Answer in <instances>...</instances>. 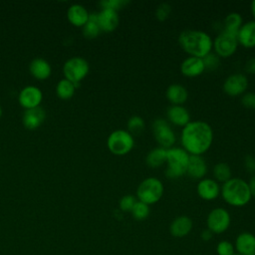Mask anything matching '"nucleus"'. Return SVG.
<instances>
[{"label":"nucleus","instance_id":"nucleus-1","mask_svg":"<svg viewBox=\"0 0 255 255\" xmlns=\"http://www.w3.org/2000/svg\"><path fill=\"white\" fill-rule=\"evenodd\" d=\"M180 142L190 155H202L213 142L211 126L203 121H190L182 128Z\"/></svg>","mask_w":255,"mask_h":255},{"label":"nucleus","instance_id":"nucleus-2","mask_svg":"<svg viewBox=\"0 0 255 255\" xmlns=\"http://www.w3.org/2000/svg\"><path fill=\"white\" fill-rule=\"evenodd\" d=\"M178 43L185 53L201 59L211 53L213 47L211 36L201 30L182 31L178 36Z\"/></svg>","mask_w":255,"mask_h":255},{"label":"nucleus","instance_id":"nucleus-3","mask_svg":"<svg viewBox=\"0 0 255 255\" xmlns=\"http://www.w3.org/2000/svg\"><path fill=\"white\" fill-rule=\"evenodd\" d=\"M223 200L234 207L245 206L251 200L248 182L239 177H231L220 187Z\"/></svg>","mask_w":255,"mask_h":255},{"label":"nucleus","instance_id":"nucleus-4","mask_svg":"<svg viewBox=\"0 0 255 255\" xmlns=\"http://www.w3.org/2000/svg\"><path fill=\"white\" fill-rule=\"evenodd\" d=\"M190 154L182 147L172 146L166 149L165 175L170 179H176L186 173Z\"/></svg>","mask_w":255,"mask_h":255},{"label":"nucleus","instance_id":"nucleus-5","mask_svg":"<svg viewBox=\"0 0 255 255\" xmlns=\"http://www.w3.org/2000/svg\"><path fill=\"white\" fill-rule=\"evenodd\" d=\"M164 187L160 179L150 176L144 178L136 188V199L147 205L154 204L163 195Z\"/></svg>","mask_w":255,"mask_h":255},{"label":"nucleus","instance_id":"nucleus-6","mask_svg":"<svg viewBox=\"0 0 255 255\" xmlns=\"http://www.w3.org/2000/svg\"><path fill=\"white\" fill-rule=\"evenodd\" d=\"M109 150L115 155H126L134 146L133 135L127 129H116L110 133L107 139Z\"/></svg>","mask_w":255,"mask_h":255},{"label":"nucleus","instance_id":"nucleus-7","mask_svg":"<svg viewBox=\"0 0 255 255\" xmlns=\"http://www.w3.org/2000/svg\"><path fill=\"white\" fill-rule=\"evenodd\" d=\"M90 65L87 60L82 57H73L67 60L63 66V74L65 79L78 86L81 81L89 74Z\"/></svg>","mask_w":255,"mask_h":255},{"label":"nucleus","instance_id":"nucleus-8","mask_svg":"<svg viewBox=\"0 0 255 255\" xmlns=\"http://www.w3.org/2000/svg\"><path fill=\"white\" fill-rule=\"evenodd\" d=\"M238 45L237 36L223 30L213 40L212 48L219 58H229L237 51Z\"/></svg>","mask_w":255,"mask_h":255},{"label":"nucleus","instance_id":"nucleus-9","mask_svg":"<svg viewBox=\"0 0 255 255\" xmlns=\"http://www.w3.org/2000/svg\"><path fill=\"white\" fill-rule=\"evenodd\" d=\"M151 128L155 140L161 147L167 149L173 146L176 140V136L168 121L158 118L153 121Z\"/></svg>","mask_w":255,"mask_h":255},{"label":"nucleus","instance_id":"nucleus-10","mask_svg":"<svg viewBox=\"0 0 255 255\" xmlns=\"http://www.w3.org/2000/svg\"><path fill=\"white\" fill-rule=\"evenodd\" d=\"M231 223V216L227 209L223 207L213 208L207 215L206 225L213 234H221L225 232Z\"/></svg>","mask_w":255,"mask_h":255},{"label":"nucleus","instance_id":"nucleus-11","mask_svg":"<svg viewBox=\"0 0 255 255\" xmlns=\"http://www.w3.org/2000/svg\"><path fill=\"white\" fill-rule=\"evenodd\" d=\"M248 88V79L242 73L228 76L223 83V91L230 97H239L245 94Z\"/></svg>","mask_w":255,"mask_h":255},{"label":"nucleus","instance_id":"nucleus-12","mask_svg":"<svg viewBox=\"0 0 255 255\" xmlns=\"http://www.w3.org/2000/svg\"><path fill=\"white\" fill-rule=\"evenodd\" d=\"M43 100L42 91L36 86H26L24 87L18 96V101L21 107L26 110L34 109L40 107Z\"/></svg>","mask_w":255,"mask_h":255},{"label":"nucleus","instance_id":"nucleus-13","mask_svg":"<svg viewBox=\"0 0 255 255\" xmlns=\"http://www.w3.org/2000/svg\"><path fill=\"white\" fill-rule=\"evenodd\" d=\"M196 191L201 199L211 201L219 196L220 186L215 179L204 177L198 181L196 185Z\"/></svg>","mask_w":255,"mask_h":255},{"label":"nucleus","instance_id":"nucleus-14","mask_svg":"<svg viewBox=\"0 0 255 255\" xmlns=\"http://www.w3.org/2000/svg\"><path fill=\"white\" fill-rule=\"evenodd\" d=\"M97 22L100 26L101 31L106 33H111L115 31L120 24L118 11L102 8V10L97 13Z\"/></svg>","mask_w":255,"mask_h":255},{"label":"nucleus","instance_id":"nucleus-15","mask_svg":"<svg viewBox=\"0 0 255 255\" xmlns=\"http://www.w3.org/2000/svg\"><path fill=\"white\" fill-rule=\"evenodd\" d=\"M193 222L190 217L186 215H180L175 217L170 225H169V232L173 237L182 238L187 236L190 231L192 230Z\"/></svg>","mask_w":255,"mask_h":255},{"label":"nucleus","instance_id":"nucleus-16","mask_svg":"<svg viewBox=\"0 0 255 255\" xmlns=\"http://www.w3.org/2000/svg\"><path fill=\"white\" fill-rule=\"evenodd\" d=\"M205 71L203 60L201 58L189 56L185 58L180 65V72L188 78L198 77Z\"/></svg>","mask_w":255,"mask_h":255},{"label":"nucleus","instance_id":"nucleus-17","mask_svg":"<svg viewBox=\"0 0 255 255\" xmlns=\"http://www.w3.org/2000/svg\"><path fill=\"white\" fill-rule=\"evenodd\" d=\"M236 253L240 255L255 254V235L251 232H241L237 235L234 244Z\"/></svg>","mask_w":255,"mask_h":255},{"label":"nucleus","instance_id":"nucleus-18","mask_svg":"<svg viewBox=\"0 0 255 255\" xmlns=\"http://www.w3.org/2000/svg\"><path fill=\"white\" fill-rule=\"evenodd\" d=\"M166 117L169 124L177 127H184L190 122V115L186 108L183 106L171 105L166 111Z\"/></svg>","mask_w":255,"mask_h":255},{"label":"nucleus","instance_id":"nucleus-19","mask_svg":"<svg viewBox=\"0 0 255 255\" xmlns=\"http://www.w3.org/2000/svg\"><path fill=\"white\" fill-rule=\"evenodd\" d=\"M238 44L244 48L255 47V20H250L242 24L237 32Z\"/></svg>","mask_w":255,"mask_h":255},{"label":"nucleus","instance_id":"nucleus-20","mask_svg":"<svg viewBox=\"0 0 255 255\" xmlns=\"http://www.w3.org/2000/svg\"><path fill=\"white\" fill-rule=\"evenodd\" d=\"M45 118H46L45 110L41 107H37L34 109L26 110L23 115L22 122L26 128L36 129L43 124V122L45 121Z\"/></svg>","mask_w":255,"mask_h":255},{"label":"nucleus","instance_id":"nucleus-21","mask_svg":"<svg viewBox=\"0 0 255 255\" xmlns=\"http://www.w3.org/2000/svg\"><path fill=\"white\" fill-rule=\"evenodd\" d=\"M186 173L193 179H202L207 173V164L201 155H190Z\"/></svg>","mask_w":255,"mask_h":255},{"label":"nucleus","instance_id":"nucleus-22","mask_svg":"<svg viewBox=\"0 0 255 255\" xmlns=\"http://www.w3.org/2000/svg\"><path fill=\"white\" fill-rule=\"evenodd\" d=\"M69 22L76 27H83L90 17L88 10L81 4H73L69 7L67 12Z\"/></svg>","mask_w":255,"mask_h":255},{"label":"nucleus","instance_id":"nucleus-23","mask_svg":"<svg viewBox=\"0 0 255 255\" xmlns=\"http://www.w3.org/2000/svg\"><path fill=\"white\" fill-rule=\"evenodd\" d=\"M165 96L171 105L182 106L188 99V92L186 88L180 84H171L167 87Z\"/></svg>","mask_w":255,"mask_h":255},{"label":"nucleus","instance_id":"nucleus-24","mask_svg":"<svg viewBox=\"0 0 255 255\" xmlns=\"http://www.w3.org/2000/svg\"><path fill=\"white\" fill-rule=\"evenodd\" d=\"M29 71L31 75L38 80H46L52 73L51 65L43 58H35L29 65Z\"/></svg>","mask_w":255,"mask_h":255},{"label":"nucleus","instance_id":"nucleus-25","mask_svg":"<svg viewBox=\"0 0 255 255\" xmlns=\"http://www.w3.org/2000/svg\"><path fill=\"white\" fill-rule=\"evenodd\" d=\"M166 161V148L158 146L152 148L145 157L146 164L151 168H157Z\"/></svg>","mask_w":255,"mask_h":255},{"label":"nucleus","instance_id":"nucleus-26","mask_svg":"<svg viewBox=\"0 0 255 255\" xmlns=\"http://www.w3.org/2000/svg\"><path fill=\"white\" fill-rule=\"evenodd\" d=\"M242 24H243L242 16L237 12H231L225 17L223 21V25H224L223 30L229 33L235 34L237 36V32L239 31Z\"/></svg>","mask_w":255,"mask_h":255},{"label":"nucleus","instance_id":"nucleus-27","mask_svg":"<svg viewBox=\"0 0 255 255\" xmlns=\"http://www.w3.org/2000/svg\"><path fill=\"white\" fill-rule=\"evenodd\" d=\"M76 88L77 86L74 83L70 82L67 79H62L58 82L56 86V93L60 99L69 100L74 96Z\"/></svg>","mask_w":255,"mask_h":255},{"label":"nucleus","instance_id":"nucleus-28","mask_svg":"<svg viewBox=\"0 0 255 255\" xmlns=\"http://www.w3.org/2000/svg\"><path fill=\"white\" fill-rule=\"evenodd\" d=\"M100 26L97 22V13L90 14L89 21L83 26V35L87 39H94L101 33Z\"/></svg>","mask_w":255,"mask_h":255},{"label":"nucleus","instance_id":"nucleus-29","mask_svg":"<svg viewBox=\"0 0 255 255\" xmlns=\"http://www.w3.org/2000/svg\"><path fill=\"white\" fill-rule=\"evenodd\" d=\"M213 176L217 182L224 183L231 178V168L226 162H218L213 166Z\"/></svg>","mask_w":255,"mask_h":255},{"label":"nucleus","instance_id":"nucleus-30","mask_svg":"<svg viewBox=\"0 0 255 255\" xmlns=\"http://www.w3.org/2000/svg\"><path fill=\"white\" fill-rule=\"evenodd\" d=\"M149 212H150L149 205H147L141 201H138V200L135 202V204L133 205V207L130 211L132 217L137 221L146 219L149 215Z\"/></svg>","mask_w":255,"mask_h":255},{"label":"nucleus","instance_id":"nucleus-31","mask_svg":"<svg viewBox=\"0 0 255 255\" xmlns=\"http://www.w3.org/2000/svg\"><path fill=\"white\" fill-rule=\"evenodd\" d=\"M144 126H145V123L143 119L139 116H132L128 121V130L131 134H136L141 132L144 128Z\"/></svg>","mask_w":255,"mask_h":255},{"label":"nucleus","instance_id":"nucleus-32","mask_svg":"<svg viewBox=\"0 0 255 255\" xmlns=\"http://www.w3.org/2000/svg\"><path fill=\"white\" fill-rule=\"evenodd\" d=\"M217 255H233L235 254L234 244L228 240H221L216 245Z\"/></svg>","mask_w":255,"mask_h":255},{"label":"nucleus","instance_id":"nucleus-33","mask_svg":"<svg viewBox=\"0 0 255 255\" xmlns=\"http://www.w3.org/2000/svg\"><path fill=\"white\" fill-rule=\"evenodd\" d=\"M203 64L205 67V70L208 71H214L216 70L220 65V58L215 53H209L204 58H202Z\"/></svg>","mask_w":255,"mask_h":255},{"label":"nucleus","instance_id":"nucleus-34","mask_svg":"<svg viewBox=\"0 0 255 255\" xmlns=\"http://www.w3.org/2000/svg\"><path fill=\"white\" fill-rule=\"evenodd\" d=\"M137 201L136 197L131 195V194H127V195H124L120 201H119V206H120V209L122 211H125V212H130L133 205L135 204V202Z\"/></svg>","mask_w":255,"mask_h":255},{"label":"nucleus","instance_id":"nucleus-35","mask_svg":"<svg viewBox=\"0 0 255 255\" xmlns=\"http://www.w3.org/2000/svg\"><path fill=\"white\" fill-rule=\"evenodd\" d=\"M171 5L167 2L160 3L155 9V17L159 21L166 20L171 13Z\"/></svg>","mask_w":255,"mask_h":255},{"label":"nucleus","instance_id":"nucleus-36","mask_svg":"<svg viewBox=\"0 0 255 255\" xmlns=\"http://www.w3.org/2000/svg\"><path fill=\"white\" fill-rule=\"evenodd\" d=\"M128 1H125V0H104L100 2V5L103 8H107V9H112L115 11L120 10L123 6H125L126 4H128Z\"/></svg>","mask_w":255,"mask_h":255},{"label":"nucleus","instance_id":"nucleus-37","mask_svg":"<svg viewBox=\"0 0 255 255\" xmlns=\"http://www.w3.org/2000/svg\"><path fill=\"white\" fill-rule=\"evenodd\" d=\"M241 103L245 108L255 109V93L249 92L243 94L241 98Z\"/></svg>","mask_w":255,"mask_h":255},{"label":"nucleus","instance_id":"nucleus-38","mask_svg":"<svg viewBox=\"0 0 255 255\" xmlns=\"http://www.w3.org/2000/svg\"><path fill=\"white\" fill-rule=\"evenodd\" d=\"M244 166L249 173L255 174V157L251 154L246 155L244 158Z\"/></svg>","mask_w":255,"mask_h":255},{"label":"nucleus","instance_id":"nucleus-39","mask_svg":"<svg viewBox=\"0 0 255 255\" xmlns=\"http://www.w3.org/2000/svg\"><path fill=\"white\" fill-rule=\"evenodd\" d=\"M245 71L248 74L255 75V56L250 58L245 64Z\"/></svg>","mask_w":255,"mask_h":255},{"label":"nucleus","instance_id":"nucleus-40","mask_svg":"<svg viewBox=\"0 0 255 255\" xmlns=\"http://www.w3.org/2000/svg\"><path fill=\"white\" fill-rule=\"evenodd\" d=\"M213 237V233L209 230V229H204L201 234H200V238L203 240V241H209L211 240Z\"/></svg>","mask_w":255,"mask_h":255},{"label":"nucleus","instance_id":"nucleus-41","mask_svg":"<svg viewBox=\"0 0 255 255\" xmlns=\"http://www.w3.org/2000/svg\"><path fill=\"white\" fill-rule=\"evenodd\" d=\"M248 185H249V189H250V193H251V196L255 198V174H253L249 181H248Z\"/></svg>","mask_w":255,"mask_h":255},{"label":"nucleus","instance_id":"nucleus-42","mask_svg":"<svg viewBox=\"0 0 255 255\" xmlns=\"http://www.w3.org/2000/svg\"><path fill=\"white\" fill-rule=\"evenodd\" d=\"M250 10H251V13L254 17V20H255V0L251 2V5H250Z\"/></svg>","mask_w":255,"mask_h":255},{"label":"nucleus","instance_id":"nucleus-43","mask_svg":"<svg viewBox=\"0 0 255 255\" xmlns=\"http://www.w3.org/2000/svg\"><path fill=\"white\" fill-rule=\"evenodd\" d=\"M1 116H2V108L0 107V118H1Z\"/></svg>","mask_w":255,"mask_h":255},{"label":"nucleus","instance_id":"nucleus-44","mask_svg":"<svg viewBox=\"0 0 255 255\" xmlns=\"http://www.w3.org/2000/svg\"><path fill=\"white\" fill-rule=\"evenodd\" d=\"M233 255H240V254H238V253H235V254H233Z\"/></svg>","mask_w":255,"mask_h":255},{"label":"nucleus","instance_id":"nucleus-45","mask_svg":"<svg viewBox=\"0 0 255 255\" xmlns=\"http://www.w3.org/2000/svg\"><path fill=\"white\" fill-rule=\"evenodd\" d=\"M252 255H255V254H252Z\"/></svg>","mask_w":255,"mask_h":255}]
</instances>
